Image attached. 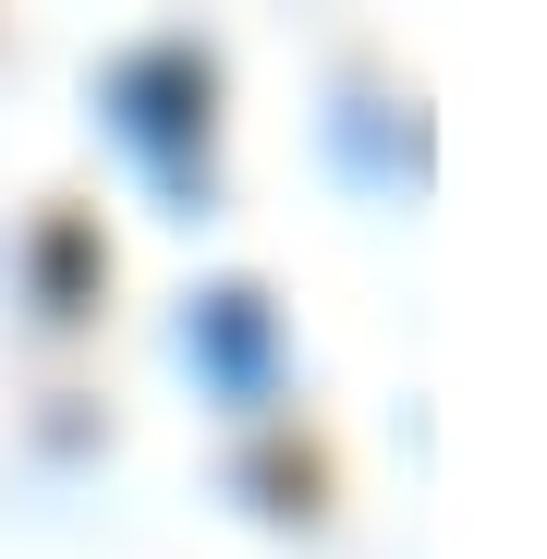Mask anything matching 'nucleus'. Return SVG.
<instances>
[{"instance_id":"f257e3e1","label":"nucleus","mask_w":547,"mask_h":559,"mask_svg":"<svg viewBox=\"0 0 547 559\" xmlns=\"http://www.w3.org/2000/svg\"><path fill=\"white\" fill-rule=\"evenodd\" d=\"M122 134L158 158V182H195V158H182V122L207 134V61L195 49H146V61H122Z\"/></svg>"},{"instance_id":"f03ea898","label":"nucleus","mask_w":547,"mask_h":559,"mask_svg":"<svg viewBox=\"0 0 547 559\" xmlns=\"http://www.w3.org/2000/svg\"><path fill=\"white\" fill-rule=\"evenodd\" d=\"M195 341H207V365H219V378H243V390H255V353H267V317H255V293H219V305L195 317Z\"/></svg>"}]
</instances>
